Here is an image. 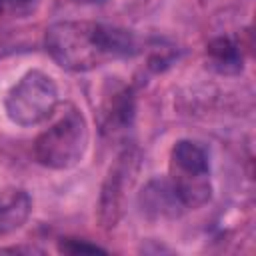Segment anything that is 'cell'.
<instances>
[{
	"label": "cell",
	"mask_w": 256,
	"mask_h": 256,
	"mask_svg": "<svg viewBox=\"0 0 256 256\" xmlns=\"http://www.w3.org/2000/svg\"><path fill=\"white\" fill-rule=\"evenodd\" d=\"M32 2H34V0H6V6L20 10V8H28Z\"/></svg>",
	"instance_id": "11"
},
{
	"label": "cell",
	"mask_w": 256,
	"mask_h": 256,
	"mask_svg": "<svg viewBox=\"0 0 256 256\" xmlns=\"http://www.w3.org/2000/svg\"><path fill=\"white\" fill-rule=\"evenodd\" d=\"M46 50L56 64L72 72H86L110 58L104 24L64 20L46 30Z\"/></svg>",
	"instance_id": "1"
},
{
	"label": "cell",
	"mask_w": 256,
	"mask_h": 256,
	"mask_svg": "<svg viewBox=\"0 0 256 256\" xmlns=\"http://www.w3.org/2000/svg\"><path fill=\"white\" fill-rule=\"evenodd\" d=\"M186 210L200 208L210 200V164L206 150L192 140H178L170 152V176Z\"/></svg>",
	"instance_id": "3"
},
{
	"label": "cell",
	"mask_w": 256,
	"mask_h": 256,
	"mask_svg": "<svg viewBox=\"0 0 256 256\" xmlns=\"http://www.w3.org/2000/svg\"><path fill=\"white\" fill-rule=\"evenodd\" d=\"M58 104V88L54 80L40 72H26L6 94L4 108L8 118L18 126H36L52 116Z\"/></svg>",
	"instance_id": "4"
},
{
	"label": "cell",
	"mask_w": 256,
	"mask_h": 256,
	"mask_svg": "<svg viewBox=\"0 0 256 256\" xmlns=\"http://www.w3.org/2000/svg\"><path fill=\"white\" fill-rule=\"evenodd\" d=\"M134 98L128 88L112 90L102 102V128L106 132H118L132 124Z\"/></svg>",
	"instance_id": "8"
},
{
	"label": "cell",
	"mask_w": 256,
	"mask_h": 256,
	"mask_svg": "<svg viewBox=\"0 0 256 256\" xmlns=\"http://www.w3.org/2000/svg\"><path fill=\"white\" fill-rule=\"evenodd\" d=\"M206 60L212 70L224 76L240 74L242 72V52L238 44L226 36L214 38L206 46Z\"/></svg>",
	"instance_id": "9"
},
{
	"label": "cell",
	"mask_w": 256,
	"mask_h": 256,
	"mask_svg": "<svg viewBox=\"0 0 256 256\" xmlns=\"http://www.w3.org/2000/svg\"><path fill=\"white\" fill-rule=\"evenodd\" d=\"M88 148V124L80 110L70 108L34 142L36 160L52 170L76 166Z\"/></svg>",
	"instance_id": "2"
},
{
	"label": "cell",
	"mask_w": 256,
	"mask_h": 256,
	"mask_svg": "<svg viewBox=\"0 0 256 256\" xmlns=\"http://www.w3.org/2000/svg\"><path fill=\"white\" fill-rule=\"evenodd\" d=\"M4 6H6V0H0V10H2Z\"/></svg>",
	"instance_id": "13"
},
{
	"label": "cell",
	"mask_w": 256,
	"mask_h": 256,
	"mask_svg": "<svg viewBox=\"0 0 256 256\" xmlns=\"http://www.w3.org/2000/svg\"><path fill=\"white\" fill-rule=\"evenodd\" d=\"M78 4H96V2H102V0H74Z\"/></svg>",
	"instance_id": "12"
},
{
	"label": "cell",
	"mask_w": 256,
	"mask_h": 256,
	"mask_svg": "<svg viewBox=\"0 0 256 256\" xmlns=\"http://www.w3.org/2000/svg\"><path fill=\"white\" fill-rule=\"evenodd\" d=\"M32 212V200L22 188L0 190V236L16 232L24 226Z\"/></svg>",
	"instance_id": "7"
},
{
	"label": "cell",
	"mask_w": 256,
	"mask_h": 256,
	"mask_svg": "<svg viewBox=\"0 0 256 256\" xmlns=\"http://www.w3.org/2000/svg\"><path fill=\"white\" fill-rule=\"evenodd\" d=\"M138 166H140V154L134 148L124 150L110 166L108 176L102 184V194L98 204V216L106 228H114L118 224L124 210L126 192L138 174Z\"/></svg>",
	"instance_id": "5"
},
{
	"label": "cell",
	"mask_w": 256,
	"mask_h": 256,
	"mask_svg": "<svg viewBox=\"0 0 256 256\" xmlns=\"http://www.w3.org/2000/svg\"><path fill=\"white\" fill-rule=\"evenodd\" d=\"M58 250L64 254H96V252H106L104 248L90 244L88 240H78V238H62L58 242Z\"/></svg>",
	"instance_id": "10"
},
{
	"label": "cell",
	"mask_w": 256,
	"mask_h": 256,
	"mask_svg": "<svg viewBox=\"0 0 256 256\" xmlns=\"http://www.w3.org/2000/svg\"><path fill=\"white\" fill-rule=\"evenodd\" d=\"M138 200L148 218H178L186 210L168 178L150 180Z\"/></svg>",
	"instance_id": "6"
}]
</instances>
